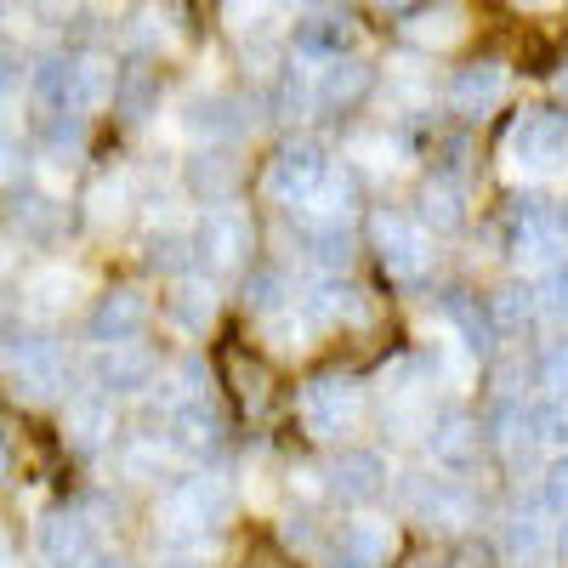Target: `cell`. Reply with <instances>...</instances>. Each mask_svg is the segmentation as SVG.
Wrapping results in <instances>:
<instances>
[{
    "label": "cell",
    "instance_id": "1",
    "mask_svg": "<svg viewBox=\"0 0 568 568\" xmlns=\"http://www.w3.org/2000/svg\"><path fill=\"white\" fill-rule=\"evenodd\" d=\"M233 517V489L216 471H194L165 489V529L171 540H205Z\"/></svg>",
    "mask_w": 568,
    "mask_h": 568
},
{
    "label": "cell",
    "instance_id": "2",
    "mask_svg": "<svg viewBox=\"0 0 568 568\" xmlns=\"http://www.w3.org/2000/svg\"><path fill=\"white\" fill-rule=\"evenodd\" d=\"M329 171H336V165H329V154L318 149V142L296 136V142H284V149L267 160L262 194L273 205H284V211H313L318 194H324V182H329Z\"/></svg>",
    "mask_w": 568,
    "mask_h": 568
},
{
    "label": "cell",
    "instance_id": "3",
    "mask_svg": "<svg viewBox=\"0 0 568 568\" xmlns=\"http://www.w3.org/2000/svg\"><path fill=\"white\" fill-rule=\"evenodd\" d=\"M296 415H302V426L313 438H347V433L364 426L369 398H364V387L353 382V375H313V382L302 387V398H296Z\"/></svg>",
    "mask_w": 568,
    "mask_h": 568
},
{
    "label": "cell",
    "instance_id": "4",
    "mask_svg": "<svg viewBox=\"0 0 568 568\" xmlns=\"http://www.w3.org/2000/svg\"><path fill=\"white\" fill-rule=\"evenodd\" d=\"M256 251V222L245 205H205L194 222V256L205 273H240Z\"/></svg>",
    "mask_w": 568,
    "mask_h": 568
},
{
    "label": "cell",
    "instance_id": "5",
    "mask_svg": "<svg viewBox=\"0 0 568 568\" xmlns=\"http://www.w3.org/2000/svg\"><path fill=\"white\" fill-rule=\"evenodd\" d=\"M500 160L517 176H551L568 160V120L551 109H529L524 120H511V131L500 142Z\"/></svg>",
    "mask_w": 568,
    "mask_h": 568
},
{
    "label": "cell",
    "instance_id": "6",
    "mask_svg": "<svg viewBox=\"0 0 568 568\" xmlns=\"http://www.w3.org/2000/svg\"><path fill=\"white\" fill-rule=\"evenodd\" d=\"M375 251H382V267L398 284H420L438 267V233H426L420 216L409 211H382L375 216Z\"/></svg>",
    "mask_w": 568,
    "mask_h": 568
},
{
    "label": "cell",
    "instance_id": "7",
    "mask_svg": "<svg viewBox=\"0 0 568 568\" xmlns=\"http://www.w3.org/2000/svg\"><path fill=\"white\" fill-rule=\"evenodd\" d=\"M404 500H409V511L420 517V524L438 529V535H460V529H471V517H478V495H471L466 484H455L449 471L444 478H433V471H409Z\"/></svg>",
    "mask_w": 568,
    "mask_h": 568
},
{
    "label": "cell",
    "instance_id": "8",
    "mask_svg": "<svg viewBox=\"0 0 568 568\" xmlns=\"http://www.w3.org/2000/svg\"><path fill=\"white\" fill-rule=\"evenodd\" d=\"M34 557H40L45 568H91V562L103 557L91 511H85V506H63V511H52V517H40Z\"/></svg>",
    "mask_w": 568,
    "mask_h": 568
},
{
    "label": "cell",
    "instance_id": "9",
    "mask_svg": "<svg viewBox=\"0 0 568 568\" xmlns=\"http://www.w3.org/2000/svg\"><path fill=\"white\" fill-rule=\"evenodd\" d=\"M7 375H12V393L29 398V404H45L58 398L63 382H69V358L52 336H18L12 353H7Z\"/></svg>",
    "mask_w": 568,
    "mask_h": 568
},
{
    "label": "cell",
    "instance_id": "10",
    "mask_svg": "<svg viewBox=\"0 0 568 568\" xmlns=\"http://www.w3.org/2000/svg\"><path fill=\"white\" fill-rule=\"evenodd\" d=\"M85 375H91V387L109 393V398L120 404V398H136V393H149V387L160 382V358L142 347V342H114V347L91 353Z\"/></svg>",
    "mask_w": 568,
    "mask_h": 568
},
{
    "label": "cell",
    "instance_id": "11",
    "mask_svg": "<svg viewBox=\"0 0 568 568\" xmlns=\"http://www.w3.org/2000/svg\"><path fill=\"white\" fill-rule=\"evenodd\" d=\"M251 125H256L251 103L233 98V91H205V98H194L182 109V131L194 136L200 149H227V142H240Z\"/></svg>",
    "mask_w": 568,
    "mask_h": 568
},
{
    "label": "cell",
    "instance_id": "12",
    "mask_svg": "<svg viewBox=\"0 0 568 568\" xmlns=\"http://www.w3.org/2000/svg\"><path fill=\"white\" fill-rule=\"evenodd\" d=\"M149 324H154V302L142 296L136 284H114V291L98 296V307H91L85 336L98 342V347H114V342H136Z\"/></svg>",
    "mask_w": 568,
    "mask_h": 568
},
{
    "label": "cell",
    "instance_id": "13",
    "mask_svg": "<svg viewBox=\"0 0 568 568\" xmlns=\"http://www.w3.org/2000/svg\"><path fill=\"white\" fill-rule=\"evenodd\" d=\"M398 551V524L393 517H353V524H342L336 546H329V568H387Z\"/></svg>",
    "mask_w": 568,
    "mask_h": 568
},
{
    "label": "cell",
    "instance_id": "14",
    "mask_svg": "<svg viewBox=\"0 0 568 568\" xmlns=\"http://www.w3.org/2000/svg\"><path fill=\"white\" fill-rule=\"evenodd\" d=\"M478 449H484V420H471L466 409H444L426 426V455H433V466L449 471V478L478 466Z\"/></svg>",
    "mask_w": 568,
    "mask_h": 568
},
{
    "label": "cell",
    "instance_id": "15",
    "mask_svg": "<svg viewBox=\"0 0 568 568\" xmlns=\"http://www.w3.org/2000/svg\"><path fill=\"white\" fill-rule=\"evenodd\" d=\"M557 562V529L540 506H524L500 524V568H551Z\"/></svg>",
    "mask_w": 568,
    "mask_h": 568
},
{
    "label": "cell",
    "instance_id": "16",
    "mask_svg": "<svg viewBox=\"0 0 568 568\" xmlns=\"http://www.w3.org/2000/svg\"><path fill=\"white\" fill-rule=\"evenodd\" d=\"M387 460L375 455V449H358V444H347L336 460H329V471H324V489L336 495V500H347V506H369L375 495L387 489Z\"/></svg>",
    "mask_w": 568,
    "mask_h": 568
},
{
    "label": "cell",
    "instance_id": "17",
    "mask_svg": "<svg viewBox=\"0 0 568 568\" xmlns=\"http://www.w3.org/2000/svg\"><path fill=\"white\" fill-rule=\"evenodd\" d=\"M7 216H12V233L23 245H34V251H52L69 233V205L58 194H45V187H23V194H12Z\"/></svg>",
    "mask_w": 568,
    "mask_h": 568
},
{
    "label": "cell",
    "instance_id": "18",
    "mask_svg": "<svg viewBox=\"0 0 568 568\" xmlns=\"http://www.w3.org/2000/svg\"><path fill=\"white\" fill-rule=\"evenodd\" d=\"M222 433H227V420L211 398H182L165 409V444L176 455H211L222 449Z\"/></svg>",
    "mask_w": 568,
    "mask_h": 568
},
{
    "label": "cell",
    "instance_id": "19",
    "mask_svg": "<svg viewBox=\"0 0 568 568\" xmlns=\"http://www.w3.org/2000/svg\"><path fill=\"white\" fill-rule=\"evenodd\" d=\"M511 251H517V262L524 267H557L562 262V240H557V222H551V211L540 205V200H517V211H511Z\"/></svg>",
    "mask_w": 568,
    "mask_h": 568
},
{
    "label": "cell",
    "instance_id": "20",
    "mask_svg": "<svg viewBox=\"0 0 568 568\" xmlns=\"http://www.w3.org/2000/svg\"><path fill=\"white\" fill-rule=\"evenodd\" d=\"M114 420H120L114 415V398L98 393V387H85V393H74L63 404V438H69V449L91 455V449H103L114 438Z\"/></svg>",
    "mask_w": 568,
    "mask_h": 568
},
{
    "label": "cell",
    "instance_id": "21",
    "mask_svg": "<svg viewBox=\"0 0 568 568\" xmlns=\"http://www.w3.org/2000/svg\"><path fill=\"white\" fill-rule=\"evenodd\" d=\"M353 40H358V29H353V18H336V12H318V18H307V23H296V63H307V69H324V63H342V58H353Z\"/></svg>",
    "mask_w": 568,
    "mask_h": 568
},
{
    "label": "cell",
    "instance_id": "22",
    "mask_svg": "<svg viewBox=\"0 0 568 568\" xmlns=\"http://www.w3.org/2000/svg\"><path fill=\"white\" fill-rule=\"evenodd\" d=\"M444 329L471 353V358H489L495 353V336H500V324H495V313H489V302H478V296H466V291H449L444 296Z\"/></svg>",
    "mask_w": 568,
    "mask_h": 568
},
{
    "label": "cell",
    "instance_id": "23",
    "mask_svg": "<svg viewBox=\"0 0 568 568\" xmlns=\"http://www.w3.org/2000/svg\"><path fill=\"white\" fill-rule=\"evenodd\" d=\"M506 103V69L500 63H471L449 80V109L460 120H489Z\"/></svg>",
    "mask_w": 568,
    "mask_h": 568
},
{
    "label": "cell",
    "instance_id": "24",
    "mask_svg": "<svg viewBox=\"0 0 568 568\" xmlns=\"http://www.w3.org/2000/svg\"><path fill=\"white\" fill-rule=\"evenodd\" d=\"M369 80H375V69L358 63V58H342V63L313 69V109H318V114H347L364 91H369Z\"/></svg>",
    "mask_w": 568,
    "mask_h": 568
},
{
    "label": "cell",
    "instance_id": "25",
    "mask_svg": "<svg viewBox=\"0 0 568 568\" xmlns=\"http://www.w3.org/2000/svg\"><path fill=\"white\" fill-rule=\"evenodd\" d=\"M302 251H307V262L324 267V273H347L353 256H358V240H353V227L336 222V216H307V222H302Z\"/></svg>",
    "mask_w": 568,
    "mask_h": 568
},
{
    "label": "cell",
    "instance_id": "26",
    "mask_svg": "<svg viewBox=\"0 0 568 568\" xmlns=\"http://www.w3.org/2000/svg\"><path fill=\"white\" fill-rule=\"evenodd\" d=\"M404 40L420 45L426 58H433V52H449V45L466 40V7H460V0H438V7L415 12V18L404 23Z\"/></svg>",
    "mask_w": 568,
    "mask_h": 568
},
{
    "label": "cell",
    "instance_id": "27",
    "mask_svg": "<svg viewBox=\"0 0 568 568\" xmlns=\"http://www.w3.org/2000/svg\"><path fill=\"white\" fill-rule=\"evenodd\" d=\"M74 291H80V273L63 267V262H45V267H34L23 278V307L34 318H58V313L74 307Z\"/></svg>",
    "mask_w": 568,
    "mask_h": 568
},
{
    "label": "cell",
    "instance_id": "28",
    "mask_svg": "<svg viewBox=\"0 0 568 568\" xmlns=\"http://www.w3.org/2000/svg\"><path fill=\"white\" fill-rule=\"evenodd\" d=\"M296 302H302V313H307V324H313V329H336V324H364V318H369L364 296H358V291H347V284H336V278L313 284V291H307V296H296Z\"/></svg>",
    "mask_w": 568,
    "mask_h": 568
},
{
    "label": "cell",
    "instance_id": "29",
    "mask_svg": "<svg viewBox=\"0 0 568 568\" xmlns=\"http://www.w3.org/2000/svg\"><path fill=\"white\" fill-rule=\"evenodd\" d=\"M29 98L34 109L52 120V114H74V58L52 52V58H40L29 69Z\"/></svg>",
    "mask_w": 568,
    "mask_h": 568
},
{
    "label": "cell",
    "instance_id": "30",
    "mask_svg": "<svg viewBox=\"0 0 568 568\" xmlns=\"http://www.w3.org/2000/svg\"><path fill=\"white\" fill-rule=\"evenodd\" d=\"M165 318L182 329V336H205L211 318H216V291H211V278L182 273L176 291H171V302H165Z\"/></svg>",
    "mask_w": 568,
    "mask_h": 568
},
{
    "label": "cell",
    "instance_id": "31",
    "mask_svg": "<svg viewBox=\"0 0 568 568\" xmlns=\"http://www.w3.org/2000/svg\"><path fill=\"white\" fill-rule=\"evenodd\" d=\"M114 85H120L114 58H103V52H80V58H74V114L85 120V114L109 109V103H114Z\"/></svg>",
    "mask_w": 568,
    "mask_h": 568
},
{
    "label": "cell",
    "instance_id": "32",
    "mask_svg": "<svg viewBox=\"0 0 568 568\" xmlns=\"http://www.w3.org/2000/svg\"><path fill=\"white\" fill-rule=\"evenodd\" d=\"M415 216H420L426 233H455L466 222V187H460V176H433V182H426Z\"/></svg>",
    "mask_w": 568,
    "mask_h": 568
},
{
    "label": "cell",
    "instance_id": "33",
    "mask_svg": "<svg viewBox=\"0 0 568 568\" xmlns=\"http://www.w3.org/2000/svg\"><path fill=\"white\" fill-rule=\"evenodd\" d=\"M187 187H194L205 205H227V194L240 187V165H233L222 149H200V160L187 165Z\"/></svg>",
    "mask_w": 568,
    "mask_h": 568
},
{
    "label": "cell",
    "instance_id": "34",
    "mask_svg": "<svg viewBox=\"0 0 568 568\" xmlns=\"http://www.w3.org/2000/svg\"><path fill=\"white\" fill-rule=\"evenodd\" d=\"M114 109L125 125H142L160 114V74L154 69H125L120 85H114Z\"/></svg>",
    "mask_w": 568,
    "mask_h": 568
},
{
    "label": "cell",
    "instance_id": "35",
    "mask_svg": "<svg viewBox=\"0 0 568 568\" xmlns=\"http://www.w3.org/2000/svg\"><path fill=\"white\" fill-rule=\"evenodd\" d=\"M171 460H176V449L165 438H131L120 449V471H125L131 484H165L171 478Z\"/></svg>",
    "mask_w": 568,
    "mask_h": 568
},
{
    "label": "cell",
    "instance_id": "36",
    "mask_svg": "<svg viewBox=\"0 0 568 568\" xmlns=\"http://www.w3.org/2000/svg\"><path fill=\"white\" fill-rule=\"evenodd\" d=\"M256 324H262V342H267L273 353H307V336H313V324H307L302 302L278 307V313H267V318H256Z\"/></svg>",
    "mask_w": 568,
    "mask_h": 568
},
{
    "label": "cell",
    "instance_id": "37",
    "mask_svg": "<svg viewBox=\"0 0 568 568\" xmlns=\"http://www.w3.org/2000/svg\"><path fill=\"white\" fill-rule=\"evenodd\" d=\"M278 120H307V114H318L313 109V69L307 63H291L284 69V80L273 85V103H267Z\"/></svg>",
    "mask_w": 568,
    "mask_h": 568
},
{
    "label": "cell",
    "instance_id": "38",
    "mask_svg": "<svg viewBox=\"0 0 568 568\" xmlns=\"http://www.w3.org/2000/svg\"><path fill=\"white\" fill-rule=\"evenodd\" d=\"M200 256H194V233H182V227H165V233H154V240H149V267L154 273H187V267H194Z\"/></svg>",
    "mask_w": 568,
    "mask_h": 568
},
{
    "label": "cell",
    "instance_id": "39",
    "mask_svg": "<svg viewBox=\"0 0 568 568\" xmlns=\"http://www.w3.org/2000/svg\"><path fill=\"white\" fill-rule=\"evenodd\" d=\"M353 154H358L364 165H375V171H404V165H409V142H404L398 131H364V136L353 142Z\"/></svg>",
    "mask_w": 568,
    "mask_h": 568
},
{
    "label": "cell",
    "instance_id": "40",
    "mask_svg": "<svg viewBox=\"0 0 568 568\" xmlns=\"http://www.w3.org/2000/svg\"><path fill=\"white\" fill-rule=\"evenodd\" d=\"M291 302H296V291L284 284V273H278V267L251 273V284H245V307H251L256 318H267V313H278V307H291Z\"/></svg>",
    "mask_w": 568,
    "mask_h": 568
},
{
    "label": "cell",
    "instance_id": "41",
    "mask_svg": "<svg viewBox=\"0 0 568 568\" xmlns=\"http://www.w3.org/2000/svg\"><path fill=\"white\" fill-rule=\"evenodd\" d=\"M489 313H495V324H500V329L540 318V296H535V284H506V291H495Z\"/></svg>",
    "mask_w": 568,
    "mask_h": 568
},
{
    "label": "cell",
    "instance_id": "42",
    "mask_svg": "<svg viewBox=\"0 0 568 568\" xmlns=\"http://www.w3.org/2000/svg\"><path fill=\"white\" fill-rule=\"evenodd\" d=\"M165 387H171V393H165V409L182 404V398H211V364H205V358H182V364L171 369Z\"/></svg>",
    "mask_w": 568,
    "mask_h": 568
},
{
    "label": "cell",
    "instance_id": "43",
    "mask_svg": "<svg viewBox=\"0 0 568 568\" xmlns=\"http://www.w3.org/2000/svg\"><path fill=\"white\" fill-rule=\"evenodd\" d=\"M91 222H98V227H109V222H120L125 216V205H131V182L125 176H103L98 187H91Z\"/></svg>",
    "mask_w": 568,
    "mask_h": 568
},
{
    "label": "cell",
    "instance_id": "44",
    "mask_svg": "<svg viewBox=\"0 0 568 568\" xmlns=\"http://www.w3.org/2000/svg\"><path fill=\"white\" fill-rule=\"evenodd\" d=\"M353 205H358V176H353V171H329V182H324V194H318L313 216H336V222H347Z\"/></svg>",
    "mask_w": 568,
    "mask_h": 568
},
{
    "label": "cell",
    "instance_id": "45",
    "mask_svg": "<svg viewBox=\"0 0 568 568\" xmlns=\"http://www.w3.org/2000/svg\"><path fill=\"white\" fill-rule=\"evenodd\" d=\"M278 12H284V0H222V18H227V29H240V34L267 29Z\"/></svg>",
    "mask_w": 568,
    "mask_h": 568
},
{
    "label": "cell",
    "instance_id": "46",
    "mask_svg": "<svg viewBox=\"0 0 568 568\" xmlns=\"http://www.w3.org/2000/svg\"><path fill=\"white\" fill-rule=\"evenodd\" d=\"M535 296H540V313L551 324H568V262H557L535 278Z\"/></svg>",
    "mask_w": 568,
    "mask_h": 568
},
{
    "label": "cell",
    "instance_id": "47",
    "mask_svg": "<svg viewBox=\"0 0 568 568\" xmlns=\"http://www.w3.org/2000/svg\"><path fill=\"white\" fill-rule=\"evenodd\" d=\"M535 382H540L551 398H568V342H546V347H540Z\"/></svg>",
    "mask_w": 568,
    "mask_h": 568
},
{
    "label": "cell",
    "instance_id": "48",
    "mask_svg": "<svg viewBox=\"0 0 568 568\" xmlns=\"http://www.w3.org/2000/svg\"><path fill=\"white\" fill-rule=\"evenodd\" d=\"M535 426H540V444L568 449V398H535Z\"/></svg>",
    "mask_w": 568,
    "mask_h": 568
},
{
    "label": "cell",
    "instance_id": "49",
    "mask_svg": "<svg viewBox=\"0 0 568 568\" xmlns=\"http://www.w3.org/2000/svg\"><path fill=\"white\" fill-rule=\"evenodd\" d=\"M540 511L546 517H568V449L546 466V478H540Z\"/></svg>",
    "mask_w": 568,
    "mask_h": 568
},
{
    "label": "cell",
    "instance_id": "50",
    "mask_svg": "<svg viewBox=\"0 0 568 568\" xmlns=\"http://www.w3.org/2000/svg\"><path fill=\"white\" fill-rule=\"evenodd\" d=\"M382 398H420V358H393L382 369Z\"/></svg>",
    "mask_w": 568,
    "mask_h": 568
},
{
    "label": "cell",
    "instance_id": "51",
    "mask_svg": "<svg viewBox=\"0 0 568 568\" xmlns=\"http://www.w3.org/2000/svg\"><path fill=\"white\" fill-rule=\"evenodd\" d=\"M149 568H200V540H160L154 546V562Z\"/></svg>",
    "mask_w": 568,
    "mask_h": 568
},
{
    "label": "cell",
    "instance_id": "52",
    "mask_svg": "<svg viewBox=\"0 0 568 568\" xmlns=\"http://www.w3.org/2000/svg\"><path fill=\"white\" fill-rule=\"evenodd\" d=\"M29 176V154H23V142L0 131V187H18Z\"/></svg>",
    "mask_w": 568,
    "mask_h": 568
},
{
    "label": "cell",
    "instance_id": "53",
    "mask_svg": "<svg viewBox=\"0 0 568 568\" xmlns=\"http://www.w3.org/2000/svg\"><path fill=\"white\" fill-rule=\"evenodd\" d=\"M34 12L52 18V23H69V18L80 12V0H34Z\"/></svg>",
    "mask_w": 568,
    "mask_h": 568
},
{
    "label": "cell",
    "instance_id": "54",
    "mask_svg": "<svg viewBox=\"0 0 568 568\" xmlns=\"http://www.w3.org/2000/svg\"><path fill=\"white\" fill-rule=\"evenodd\" d=\"M18 98V69H12V58L7 52H0V109H7Z\"/></svg>",
    "mask_w": 568,
    "mask_h": 568
},
{
    "label": "cell",
    "instance_id": "55",
    "mask_svg": "<svg viewBox=\"0 0 568 568\" xmlns=\"http://www.w3.org/2000/svg\"><path fill=\"white\" fill-rule=\"evenodd\" d=\"M551 222H557V240L568 245V200H557V205H551Z\"/></svg>",
    "mask_w": 568,
    "mask_h": 568
},
{
    "label": "cell",
    "instance_id": "56",
    "mask_svg": "<svg viewBox=\"0 0 568 568\" xmlns=\"http://www.w3.org/2000/svg\"><path fill=\"white\" fill-rule=\"evenodd\" d=\"M12 460H18V455H12V438H0V484L12 478Z\"/></svg>",
    "mask_w": 568,
    "mask_h": 568
},
{
    "label": "cell",
    "instance_id": "57",
    "mask_svg": "<svg viewBox=\"0 0 568 568\" xmlns=\"http://www.w3.org/2000/svg\"><path fill=\"white\" fill-rule=\"evenodd\" d=\"M557 562H568V517H557Z\"/></svg>",
    "mask_w": 568,
    "mask_h": 568
},
{
    "label": "cell",
    "instance_id": "58",
    "mask_svg": "<svg viewBox=\"0 0 568 568\" xmlns=\"http://www.w3.org/2000/svg\"><path fill=\"white\" fill-rule=\"evenodd\" d=\"M0 568H18V562H12V546H7V535H0Z\"/></svg>",
    "mask_w": 568,
    "mask_h": 568
},
{
    "label": "cell",
    "instance_id": "59",
    "mask_svg": "<svg viewBox=\"0 0 568 568\" xmlns=\"http://www.w3.org/2000/svg\"><path fill=\"white\" fill-rule=\"evenodd\" d=\"M517 7H524V12H540V7H551V0H517Z\"/></svg>",
    "mask_w": 568,
    "mask_h": 568
},
{
    "label": "cell",
    "instance_id": "60",
    "mask_svg": "<svg viewBox=\"0 0 568 568\" xmlns=\"http://www.w3.org/2000/svg\"><path fill=\"white\" fill-rule=\"evenodd\" d=\"M91 568H125L120 557H98V562H91Z\"/></svg>",
    "mask_w": 568,
    "mask_h": 568
},
{
    "label": "cell",
    "instance_id": "61",
    "mask_svg": "<svg viewBox=\"0 0 568 568\" xmlns=\"http://www.w3.org/2000/svg\"><path fill=\"white\" fill-rule=\"evenodd\" d=\"M375 7H404V0H375Z\"/></svg>",
    "mask_w": 568,
    "mask_h": 568
},
{
    "label": "cell",
    "instance_id": "62",
    "mask_svg": "<svg viewBox=\"0 0 568 568\" xmlns=\"http://www.w3.org/2000/svg\"><path fill=\"white\" fill-rule=\"evenodd\" d=\"M0 318H7V296H0Z\"/></svg>",
    "mask_w": 568,
    "mask_h": 568
},
{
    "label": "cell",
    "instance_id": "63",
    "mask_svg": "<svg viewBox=\"0 0 568 568\" xmlns=\"http://www.w3.org/2000/svg\"><path fill=\"white\" fill-rule=\"evenodd\" d=\"M415 568H433V562H415Z\"/></svg>",
    "mask_w": 568,
    "mask_h": 568
}]
</instances>
